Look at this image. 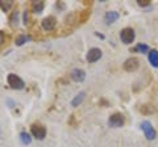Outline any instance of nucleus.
<instances>
[{
    "label": "nucleus",
    "instance_id": "1",
    "mask_svg": "<svg viewBox=\"0 0 158 147\" xmlns=\"http://www.w3.org/2000/svg\"><path fill=\"white\" fill-rule=\"evenodd\" d=\"M7 81L13 89H23L24 85H25V83H24V80L21 79V77L15 75V74H9V75L7 76Z\"/></svg>",
    "mask_w": 158,
    "mask_h": 147
},
{
    "label": "nucleus",
    "instance_id": "2",
    "mask_svg": "<svg viewBox=\"0 0 158 147\" xmlns=\"http://www.w3.org/2000/svg\"><path fill=\"white\" fill-rule=\"evenodd\" d=\"M135 37H136V34L132 28H124L120 32V38H121L123 43H125V45H131V43L135 41Z\"/></svg>",
    "mask_w": 158,
    "mask_h": 147
},
{
    "label": "nucleus",
    "instance_id": "3",
    "mask_svg": "<svg viewBox=\"0 0 158 147\" xmlns=\"http://www.w3.org/2000/svg\"><path fill=\"white\" fill-rule=\"evenodd\" d=\"M123 67H124V70L127 72H135L136 70H138V67H140V59L136 57L128 58V59L124 62Z\"/></svg>",
    "mask_w": 158,
    "mask_h": 147
},
{
    "label": "nucleus",
    "instance_id": "4",
    "mask_svg": "<svg viewBox=\"0 0 158 147\" xmlns=\"http://www.w3.org/2000/svg\"><path fill=\"white\" fill-rule=\"evenodd\" d=\"M125 124V117L121 113H115L108 118V125L111 127H121Z\"/></svg>",
    "mask_w": 158,
    "mask_h": 147
},
{
    "label": "nucleus",
    "instance_id": "5",
    "mask_svg": "<svg viewBox=\"0 0 158 147\" xmlns=\"http://www.w3.org/2000/svg\"><path fill=\"white\" fill-rule=\"evenodd\" d=\"M141 129H142V131H144L146 139L153 141L156 138V130H154V127L152 126V124L149 121H144V122H142V124H141Z\"/></svg>",
    "mask_w": 158,
    "mask_h": 147
},
{
    "label": "nucleus",
    "instance_id": "6",
    "mask_svg": "<svg viewBox=\"0 0 158 147\" xmlns=\"http://www.w3.org/2000/svg\"><path fill=\"white\" fill-rule=\"evenodd\" d=\"M31 133L32 135L34 137V138H37V139H44L45 138V135H46V129L44 126L41 125H32L31 127Z\"/></svg>",
    "mask_w": 158,
    "mask_h": 147
},
{
    "label": "nucleus",
    "instance_id": "7",
    "mask_svg": "<svg viewBox=\"0 0 158 147\" xmlns=\"http://www.w3.org/2000/svg\"><path fill=\"white\" fill-rule=\"evenodd\" d=\"M102 58V50L98 47H94V49H90V51L87 53V62L88 63H94L99 61Z\"/></svg>",
    "mask_w": 158,
    "mask_h": 147
},
{
    "label": "nucleus",
    "instance_id": "8",
    "mask_svg": "<svg viewBox=\"0 0 158 147\" xmlns=\"http://www.w3.org/2000/svg\"><path fill=\"white\" fill-rule=\"evenodd\" d=\"M41 25H42V28L45 29V30L50 32V30H53V29L56 28L57 20H56V17H53V16H48V17H45V18L42 20Z\"/></svg>",
    "mask_w": 158,
    "mask_h": 147
},
{
    "label": "nucleus",
    "instance_id": "9",
    "mask_svg": "<svg viewBox=\"0 0 158 147\" xmlns=\"http://www.w3.org/2000/svg\"><path fill=\"white\" fill-rule=\"evenodd\" d=\"M70 76H71V79L74 81H77V83H81L86 79V72L81 70V68H74V70L70 72Z\"/></svg>",
    "mask_w": 158,
    "mask_h": 147
},
{
    "label": "nucleus",
    "instance_id": "10",
    "mask_svg": "<svg viewBox=\"0 0 158 147\" xmlns=\"http://www.w3.org/2000/svg\"><path fill=\"white\" fill-rule=\"evenodd\" d=\"M118 18V13L115 12V11H110V12H107L106 13V16H104V21L107 25H110V24L112 22H115L116 20Z\"/></svg>",
    "mask_w": 158,
    "mask_h": 147
},
{
    "label": "nucleus",
    "instance_id": "11",
    "mask_svg": "<svg viewBox=\"0 0 158 147\" xmlns=\"http://www.w3.org/2000/svg\"><path fill=\"white\" fill-rule=\"evenodd\" d=\"M148 58H149V62L150 65L153 67L158 68V50H152L149 53V55H148Z\"/></svg>",
    "mask_w": 158,
    "mask_h": 147
},
{
    "label": "nucleus",
    "instance_id": "12",
    "mask_svg": "<svg viewBox=\"0 0 158 147\" xmlns=\"http://www.w3.org/2000/svg\"><path fill=\"white\" fill-rule=\"evenodd\" d=\"M44 8H45V3L42 0H37V2L32 3V9L34 13H41L44 11Z\"/></svg>",
    "mask_w": 158,
    "mask_h": 147
},
{
    "label": "nucleus",
    "instance_id": "13",
    "mask_svg": "<svg viewBox=\"0 0 158 147\" xmlns=\"http://www.w3.org/2000/svg\"><path fill=\"white\" fill-rule=\"evenodd\" d=\"M85 96H86V92H79V93L73 99L71 105L73 106H78L79 104H82V101L85 100Z\"/></svg>",
    "mask_w": 158,
    "mask_h": 147
},
{
    "label": "nucleus",
    "instance_id": "14",
    "mask_svg": "<svg viewBox=\"0 0 158 147\" xmlns=\"http://www.w3.org/2000/svg\"><path fill=\"white\" fill-rule=\"evenodd\" d=\"M13 6V2L12 0H7V2H4V0H0V8H2V11L4 12H8L11 7Z\"/></svg>",
    "mask_w": 158,
    "mask_h": 147
},
{
    "label": "nucleus",
    "instance_id": "15",
    "mask_svg": "<svg viewBox=\"0 0 158 147\" xmlns=\"http://www.w3.org/2000/svg\"><path fill=\"white\" fill-rule=\"evenodd\" d=\"M20 141H21L24 145H29L32 142L31 134H28L27 131H23V133H20Z\"/></svg>",
    "mask_w": 158,
    "mask_h": 147
},
{
    "label": "nucleus",
    "instance_id": "16",
    "mask_svg": "<svg viewBox=\"0 0 158 147\" xmlns=\"http://www.w3.org/2000/svg\"><path fill=\"white\" fill-rule=\"evenodd\" d=\"M11 26L12 28H16L17 25H19V12L17 11H15L13 13H12V16H11Z\"/></svg>",
    "mask_w": 158,
    "mask_h": 147
},
{
    "label": "nucleus",
    "instance_id": "17",
    "mask_svg": "<svg viewBox=\"0 0 158 147\" xmlns=\"http://www.w3.org/2000/svg\"><path fill=\"white\" fill-rule=\"evenodd\" d=\"M144 114H152L154 113V108H153L152 105H142V108L140 109Z\"/></svg>",
    "mask_w": 158,
    "mask_h": 147
},
{
    "label": "nucleus",
    "instance_id": "18",
    "mask_svg": "<svg viewBox=\"0 0 158 147\" xmlns=\"http://www.w3.org/2000/svg\"><path fill=\"white\" fill-rule=\"evenodd\" d=\"M133 51H140V53H148L149 51V47H148L146 45H144V43H138V45L133 49Z\"/></svg>",
    "mask_w": 158,
    "mask_h": 147
},
{
    "label": "nucleus",
    "instance_id": "19",
    "mask_svg": "<svg viewBox=\"0 0 158 147\" xmlns=\"http://www.w3.org/2000/svg\"><path fill=\"white\" fill-rule=\"evenodd\" d=\"M27 41H29V37L21 34V36H19V37L16 38V45H17V46H21V45H24V43H25Z\"/></svg>",
    "mask_w": 158,
    "mask_h": 147
},
{
    "label": "nucleus",
    "instance_id": "20",
    "mask_svg": "<svg viewBox=\"0 0 158 147\" xmlns=\"http://www.w3.org/2000/svg\"><path fill=\"white\" fill-rule=\"evenodd\" d=\"M137 4L140 7H148L150 6V0H137Z\"/></svg>",
    "mask_w": 158,
    "mask_h": 147
},
{
    "label": "nucleus",
    "instance_id": "21",
    "mask_svg": "<svg viewBox=\"0 0 158 147\" xmlns=\"http://www.w3.org/2000/svg\"><path fill=\"white\" fill-rule=\"evenodd\" d=\"M3 43H4V33L0 32V46H2Z\"/></svg>",
    "mask_w": 158,
    "mask_h": 147
},
{
    "label": "nucleus",
    "instance_id": "22",
    "mask_svg": "<svg viewBox=\"0 0 158 147\" xmlns=\"http://www.w3.org/2000/svg\"><path fill=\"white\" fill-rule=\"evenodd\" d=\"M27 21H28V12L25 11V13H24V24L27 25Z\"/></svg>",
    "mask_w": 158,
    "mask_h": 147
}]
</instances>
